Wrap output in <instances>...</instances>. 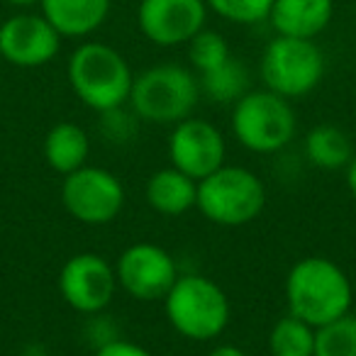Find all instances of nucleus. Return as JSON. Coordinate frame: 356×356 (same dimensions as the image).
<instances>
[{
	"mask_svg": "<svg viewBox=\"0 0 356 356\" xmlns=\"http://www.w3.org/2000/svg\"><path fill=\"white\" fill-rule=\"evenodd\" d=\"M186 47H188V64L198 76L218 69V66H222L232 56L229 42L220 32L208 30V27L200 30Z\"/></svg>",
	"mask_w": 356,
	"mask_h": 356,
	"instance_id": "obj_22",
	"label": "nucleus"
},
{
	"mask_svg": "<svg viewBox=\"0 0 356 356\" xmlns=\"http://www.w3.org/2000/svg\"><path fill=\"white\" fill-rule=\"evenodd\" d=\"M95 356H152L144 346L127 339H110L95 349Z\"/></svg>",
	"mask_w": 356,
	"mask_h": 356,
	"instance_id": "obj_24",
	"label": "nucleus"
},
{
	"mask_svg": "<svg viewBox=\"0 0 356 356\" xmlns=\"http://www.w3.org/2000/svg\"><path fill=\"white\" fill-rule=\"evenodd\" d=\"M0 64H3V54H0Z\"/></svg>",
	"mask_w": 356,
	"mask_h": 356,
	"instance_id": "obj_28",
	"label": "nucleus"
},
{
	"mask_svg": "<svg viewBox=\"0 0 356 356\" xmlns=\"http://www.w3.org/2000/svg\"><path fill=\"white\" fill-rule=\"evenodd\" d=\"M144 195H147V203L154 213L178 218V215L193 210L198 203V181H193L173 166L159 168L156 173L149 176Z\"/></svg>",
	"mask_w": 356,
	"mask_h": 356,
	"instance_id": "obj_16",
	"label": "nucleus"
},
{
	"mask_svg": "<svg viewBox=\"0 0 356 356\" xmlns=\"http://www.w3.org/2000/svg\"><path fill=\"white\" fill-rule=\"evenodd\" d=\"M40 8L64 40H83L108 22L113 0H42Z\"/></svg>",
	"mask_w": 356,
	"mask_h": 356,
	"instance_id": "obj_15",
	"label": "nucleus"
},
{
	"mask_svg": "<svg viewBox=\"0 0 356 356\" xmlns=\"http://www.w3.org/2000/svg\"><path fill=\"white\" fill-rule=\"evenodd\" d=\"M163 312L173 330L186 339H218L229 325V298L213 278L181 273L163 298Z\"/></svg>",
	"mask_w": 356,
	"mask_h": 356,
	"instance_id": "obj_4",
	"label": "nucleus"
},
{
	"mask_svg": "<svg viewBox=\"0 0 356 356\" xmlns=\"http://www.w3.org/2000/svg\"><path fill=\"white\" fill-rule=\"evenodd\" d=\"M334 20V0H273L268 25L281 37L315 40Z\"/></svg>",
	"mask_w": 356,
	"mask_h": 356,
	"instance_id": "obj_14",
	"label": "nucleus"
},
{
	"mask_svg": "<svg viewBox=\"0 0 356 356\" xmlns=\"http://www.w3.org/2000/svg\"><path fill=\"white\" fill-rule=\"evenodd\" d=\"M61 203L81 225H110L124 208V186L113 171L86 163L64 176Z\"/></svg>",
	"mask_w": 356,
	"mask_h": 356,
	"instance_id": "obj_8",
	"label": "nucleus"
},
{
	"mask_svg": "<svg viewBox=\"0 0 356 356\" xmlns=\"http://www.w3.org/2000/svg\"><path fill=\"white\" fill-rule=\"evenodd\" d=\"M327 61L315 40L276 35L264 47L259 61V76L264 88L298 100L310 95L325 79Z\"/></svg>",
	"mask_w": 356,
	"mask_h": 356,
	"instance_id": "obj_7",
	"label": "nucleus"
},
{
	"mask_svg": "<svg viewBox=\"0 0 356 356\" xmlns=\"http://www.w3.org/2000/svg\"><path fill=\"white\" fill-rule=\"evenodd\" d=\"M3 3H8V6H13V8H20V10H27V8L40 6L42 0H3Z\"/></svg>",
	"mask_w": 356,
	"mask_h": 356,
	"instance_id": "obj_27",
	"label": "nucleus"
},
{
	"mask_svg": "<svg viewBox=\"0 0 356 356\" xmlns=\"http://www.w3.org/2000/svg\"><path fill=\"white\" fill-rule=\"evenodd\" d=\"M200 81V93L208 95L213 103L234 105L242 95H247L249 86H252V74H249L247 64L234 56H229L222 66L208 71V74L198 76Z\"/></svg>",
	"mask_w": 356,
	"mask_h": 356,
	"instance_id": "obj_19",
	"label": "nucleus"
},
{
	"mask_svg": "<svg viewBox=\"0 0 356 356\" xmlns=\"http://www.w3.org/2000/svg\"><path fill=\"white\" fill-rule=\"evenodd\" d=\"M118 286L134 300H163L176 283L178 264L163 247L152 242H137L120 254L115 264Z\"/></svg>",
	"mask_w": 356,
	"mask_h": 356,
	"instance_id": "obj_10",
	"label": "nucleus"
},
{
	"mask_svg": "<svg viewBox=\"0 0 356 356\" xmlns=\"http://www.w3.org/2000/svg\"><path fill=\"white\" fill-rule=\"evenodd\" d=\"M66 79L76 98L98 115L124 108L134 83L129 61L105 42H81L69 56Z\"/></svg>",
	"mask_w": 356,
	"mask_h": 356,
	"instance_id": "obj_2",
	"label": "nucleus"
},
{
	"mask_svg": "<svg viewBox=\"0 0 356 356\" xmlns=\"http://www.w3.org/2000/svg\"><path fill=\"white\" fill-rule=\"evenodd\" d=\"M210 13L232 25H261L268 22L273 0H205Z\"/></svg>",
	"mask_w": 356,
	"mask_h": 356,
	"instance_id": "obj_23",
	"label": "nucleus"
},
{
	"mask_svg": "<svg viewBox=\"0 0 356 356\" xmlns=\"http://www.w3.org/2000/svg\"><path fill=\"white\" fill-rule=\"evenodd\" d=\"M205 0H139L137 27L156 47L188 44L208 25Z\"/></svg>",
	"mask_w": 356,
	"mask_h": 356,
	"instance_id": "obj_13",
	"label": "nucleus"
},
{
	"mask_svg": "<svg viewBox=\"0 0 356 356\" xmlns=\"http://www.w3.org/2000/svg\"><path fill=\"white\" fill-rule=\"evenodd\" d=\"M232 132L247 152L276 154L296 139L298 115L288 98L257 88L232 105Z\"/></svg>",
	"mask_w": 356,
	"mask_h": 356,
	"instance_id": "obj_6",
	"label": "nucleus"
},
{
	"mask_svg": "<svg viewBox=\"0 0 356 356\" xmlns=\"http://www.w3.org/2000/svg\"><path fill=\"white\" fill-rule=\"evenodd\" d=\"M208 356H249V354L234 344H218L215 349L208 351Z\"/></svg>",
	"mask_w": 356,
	"mask_h": 356,
	"instance_id": "obj_25",
	"label": "nucleus"
},
{
	"mask_svg": "<svg viewBox=\"0 0 356 356\" xmlns=\"http://www.w3.org/2000/svg\"><path fill=\"white\" fill-rule=\"evenodd\" d=\"M118 273L105 257L93 252L74 254L59 271V293L71 310L98 315L118 293Z\"/></svg>",
	"mask_w": 356,
	"mask_h": 356,
	"instance_id": "obj_9",
	"label": "nucleus"
},
{
	"mask_svg": "<svg viewBox=\"0 0 356 356\" xmlns=\"http://www.w3.org/2000/svg\"><path fill=\"white\" fill-rule=\"evenodd\" d=\"M200 81L191 66L166 61L134 76L129 108L134 118L152 124H178L191 118L200 100Z\"/></svg>",
	"mask_w": 356,
	"mask_h": 356,
	"instance_id": "obj_3",
	"label": "nucleus"
},
{
	"mask_svg": "<svg viewBox=\"0 0 356 356\" xmlns=\"http://www.w3.org/2000/svg\"><path fill=\"white\" fill-rule=\"evenodd\" d=\"M227 159L225 137L213 122L200 118H186L173 124L168 134V161L173 168L184 171L193 181H203Z\"/></svg>",
	"mask_w": 356,
	"mask_h": 356,
	"instance_id": "obj_11",
	"label": "nucleus"
},
{
	"mask_svg": "<svg viewBox=\"0 0 356 356\" xmlns=\"http://www.w3.org/2000/svg\"><path fill=\"white\" fill-rule=\"evenodd\" d=\"M354 302V286L346 271L327 257H305L286 276L288 312L317 327L346 315Z\"/></svg>",
	"mask_w": 356,
	"mask_h": 356,
	"instance_id": "obj_1",
	"label": "nucleus"
},
{
	"mask_svg": "<svg viewBox=\"0 0 356 356\" xmlns=\"http://www.w3.org/2000/svg\"><path fill=\"white\" fill-rule=\"evenodd\" d=\"M271 356H315V327L296 315H283L268 332Z\"/></svg>",
	"mask_w": 356,
	"mask_h": 356,
	"instance_id": "obj_20",
	"label": "nucleus"
},
{
	"mask_svg": "<svg viewBox=\"0 0 356 356\" xmlns=\"http://www.w3.org/2000/svg\"><path fill=\"white\" fill-rule=\"evenodd\" d=\"M315 356H356V315L337 317L315 330Z\"/></svg>",
	"mask_w": 356,
	"mask_h": 356,
	"instance_id": "obj_21",
	"label": "nucleus"
},
{
	"mask_svg": "<svg viewBox=\"0 0 356 356\" xmlns=\"http://www.w3.org/2000/svg\"><path fill=\"white\" fill-rule=\"evenodd\" d=\"M302 152H305L307 163L320 168V171H344L354 159L349 134L330 122L317 124L307 132L305 142H302Z\"/></svg>",
	"mask_w": 356,
	"mask_h": 356,
	"instance_id": "obj_18",
	"label": "nucleus"
},
{
	"mask_svg": "<svg viewBox=\"0 0 356 356\" xmlns=\"http://www.w3.org/2000/svg\"><path fill=\"white\" fill-rule=\"evenodd\" d=\"M266 205L264 181L244 166H220L208 178L198 181V203L205 220L220 227H244L261 215Z\"/></svg>",
	"mask_w": 356,
	"mask_h": 356,
	"instance_id": "obj_5",
	"label": "nucleus"
},
{
	"mask_svg": "<svg viewBox=\"0 0 356 356\" xmlns=\"http://www.w3.org/2000/svg\"><path fill=\"white\" fill-rule=\"evenodd\" d=\"M64 37L42 13H15L0 25V54L17 69H40L59 56Z\"/></svg>",
	"mask_w": 356,
	"mask_h": 356,
	"instance_id": "obj_12",
	"label": "nucleus"
},
{
	"mask_svg": "<svg viewBox=\"0 0 356 356\" xmlns=\"http://www.w3.org/2000/svg\"><path fill=\"white\" fill-rule=\"evenodd\" d=\"M344 173H346V188H349V193L354 195V200H356V154L349 161V166L344 168Z\"/></svg>",
	"mask_w": 356,
	"mask_h": 356,
	"instance_id": "obj_26",
	"label": "nucleus"
},
{
	"mask_svg": "<svg viewBox=\"0 0 356 356\" xmlns=\"http://www.w3.org/2000/svg\"><path fill=\"white\" fill-rule=\"evenodd\" d=\"M42 152H44V161L49 163L51 171L61 173V176H69V173L79 171L81 166L88 163V154H90L88 132L76 122H56L47 132Z\"/></svg>",
	"mask_w": 356,
	"mask_h": 356,
	"instance_id": "obj_17",
	"label": "nucleus"
}]
</instances>
